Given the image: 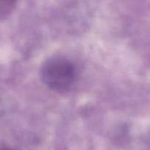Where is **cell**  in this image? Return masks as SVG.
I'll return each instance as SVG.
<instances>
[{"instance_id": "1", "label": "cell", "mask_w": 150, "mask_h": 150, "mask_svg": "<svg viewBox=\"0 0 150 150\" xmlns=\"http://www.w3.org/2000/svg\"><path fill=\"white\" fill-rule=\"evenodd\" d=\"M41 79L51 90L65 92L72 87L76 77V70L72 62L63 57L48 59L42 65Z\"/></svg>"}, {"instance_id": "2", "label": "cell", "mask_w": 150, "mask_h": 150, "mask_svg": "<svg viewBox=\"0 0 150 150\" xmlns=\"http://www.w3.org/2000/svg\"><path fill=\"white\" fill-rule=\"evenodd\" d=\"M0 150H11V149H1Z\"/></svg>"}]
</instances>
